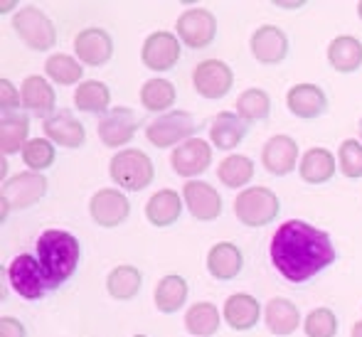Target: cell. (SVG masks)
<instances>
[{
	"label": "cell",
	"instance_id": "6da1fadb",
	"mask_svg": "<svg viewBox=\"0 0 362 337\" xmlns=\"http://www.w3.org/2000/svg\"><path fill=\"white\" fill-rule=\"evenodd\" d=\"M272 261L279 273L291 283H305L335 261V247L323 229L288 219L272 237Z\"/></svg>",
	"mask_w": 362,
	"mask_h": 337
},
{
	"label": "cell",
	"instance_id": "7a4b0ae2",
	"mask_svg": "<svg viewBox=\"0 0 362 337\" xmlns=\"http://www.w3.org/2000/svg\"><path fill=\"white\" fill-rule=\"evenodd\" d=\"M35 252H37V261L42 271L47 273L52 288L57 290L64 280H69L76 271L81 256L79 239L74 234L64 232V229H47L37 237L35 244Z\"/></svg>",
	"mask_w": 362,
	"mask_h": 337
},
{
	"label": "cell",
	"instance_id": "3957f363",
	"mask_svg": "<svg viewBox=\"0 0 362 337\" xmlns=\"http://www.w3.org/2000/svg\"><path fill=\"white\" fill-rule=\"evenodd\" d=\"M109 175L121 190H134L141 192L156 177V165L153 160L139 148H126L119 150L109 162Z\"/></svg>",
	"mask_w": 362,
	"mask_h": 337
},
{
	"label": "cell",
	"instance_id": "277c9868",
	"mask_svg": "<svg viewBox=\"0 0 362 337\" xmlns=\"http://www.w3.org/2000/svg\"><path fill=\"white\" fill-rule=\"evenodd\" d=\"M279 209H281V202H279L276 192L264 185L247 187L234 200V214H237V219L244 227H252V229L272 224V219H276Z\"/></svg>",
	"mask_w": 362,
	"mask_h": 337
},
{
	"label": "cell",
	"instance_id": "5b68a950",
	"mask_svg": "<svg viewBox=\"0 0 362 337\" xmlns=\"http://www.w3.org/2000/svg\"><path fill=\"white\" fill-rule=\"evenodd\" d=\"M13 30L18 37L35 52H49L57 42V28L54 23L35 5H25L15 13Z\"/></svg>",
	"mask_w": 362,
	"mask_h": 337
},
{
	"label": "cell",
	"instance_id": "8992f818",
	"mask_svg": "<svg viewBox=\"0 0 362 337\" xmlns=\"http://www.w3.org/2000/svg\"><path fill=\"white\" fill-rule=\"evenodd\" d=\"M8 278L15 293L25 300H42L49 290H54L47 273H45L40 261L33 254H20V256H15L8 266Z\"/></svg>",
	"mask_w": 362,
	"mask_h": 337
},
{
	"label": "cell",
	"instance_id": "52a82bcc",
	"mask_svg": "<svg viewBox=\"0 0 362 337\" xmlns=\"http://www.w3.org/2000/svg\"><path fill=\"white\" fill-rule=\"evenodd\" d=\"M47 192V177L42 172H18L3 182V219L10 214V209H28L35 202H40Z\"/></svg>",
	"mask_w": 362,
	"mask_h": 337
},
{
	"label": "cell",
	"instance_id": "ba28073f",
	"mask_svg": "<svg viewBox=\"0 0 362 337\" xmlns=\"http://www.w3.org/2000/svg\"><path fill=\"white\" fill-rule=\"evenodd\" d=\"M197 121L192 119L187 111H168V114L158 116L151 126L146 129L148 143H153L156 148H173L185 143L187 138H195Z\"/></svg>",
	"mask_w": 362,
	"mask_h": 337
},
{
	"label": "cell",
	"instance_id": "9c48e42d",
	"mask_svg": "<svg viewBox=\"0 0 362 337\" xmlns=\"http://www.w3.org/2000/svg\"><path fill=\"white\" fill-rule=\"evenodd\" d=\"M175 35L190 49H205L217 37V18L205 8H192L177 18Z\"/></svg>",
	"mask_w": 362,
	"mask_h": 337
},
{
	"label": "cell",
	"instance_id": "30bf717a",
	"mask_svg": "<svg viewBox=\"0 0 362 337\" xmlns=\"http://www.w3.org/2000/svg\"><path fill=\"white\" fill-rule=\"evenodd\" d=\"M234 71L222 59H202L192 71V86L202 99H224L232 91Z\"/></svg>",
	"mask_w": 362,
	"mask_h": 337
},
{
	"label": "cell",
	"instance_id": "8fae6325",
	"mask_svg": "<svg viewBox=\"0 0 362 337\" xmlns=\"http://www.w3.org/2000/svg\"><path fill=\"white\" fill-rule=\"evenodd\" d=\"M180 40L177 35L165 32V30H158V32L148 35L144 47H141V59L151 71H168L180 62Z\"/></svg>",
	"mask_w": 362,
	"mask_h": 337
},
{
	"label": "cell",
	"instance_id": "7c38bea8",
	"mask_svg": "<svg viewBox=\"0 0 362 337\" xmlns=\"http://www.w3.org/2000/svg\"><path fill=\"white\" fill-rule=\"evenodd\" d=\"M89 214L99 227L114 229L129 219L131 202L121 190L104 187V190H96L94 197L89 200Z\"/></svg>",
	"mask_w": 362,
	"mask_h": 337
},
{
	"label": "cell",
	"instance_id": "4fadbf2b",
	"mask_svg": "<svg viewBox=\"0 0 362 337\" xmlns=\"http://www.w3.org/2000/svg\"><path fill=\"white\" fill-rule=\"evenodd\" d=\"M170 165L180 177L192 180V177H197V175H202V172L210 170L212 146L207 141H202V138H187L185 143H180V146L173 150Z\"/></svg>",
	"mask_w": 362,
	"mask_h": 337
},
{
	"label": "cell",
	"instance_id": "5bb4252c",
	"mask_svg": "<svg viewBox=\"0 0 362 337\" xmlns=\"http://www.w3.org/2000/svg\"><path fill=\"white\" fill-rule=\"evenodd\" d=\"M139 119L129 106H114L99 121V138L106 148H124L134 141Z\"/></svg>",
	"mask_w": 362,
	"mask_h": 337
},
{
	"label": "cell",
	"instance_id": "9a60e30c",
	"mask_svg": "<svg viewBox=\"0 0 362 337\" xmlns=\"http://www.w3.org/2000/svg\"><path fill=\"white\" fill-rule=\"evenodd\" d=\"M182 202L197 222H215L222 214V195L205 180H187L182 187Z\"/></svg>",
	"mask_w": 362,
	"mask_h": 337
},
{
	"label": "cell",
	"instance_id": "2e32d148",
	"mask_svg": "<svg viewBox=\"0 0 362 337\" xmlns=\"http://www.w3.org/2000/svg\"><path fill=\"white\" fill-rule=\"evenodd\" d=\"M74 54L81 64L101 67L114 57V40L106 30L86 28L74 37Z\"/></svg>",
	"mask_w": 362,
	"mask_h": 337
},
{
	"label": "cell",
	"instance_id": "e0dca14e",
	"mask_svg": "<svg viewBox=\"0 0 362 337\" xmlns=\"http://www.w3.org/2000/svg\"><path fill=\"white\" fill-rule=\"evenodd\" d=\"M45 138L54 146L62 148H79L86 141V131L79 119H74L72 111H54L49 119L42 121Z\"/></svg>",
	"mask_w": 362,
	"mask_h": 337
},
{
	"label": "cell",
	"instance_id": "ac0fdd59",
	"mask_svg": "<svg viewBox=\"0 0 362 337\" xmlns=\"http://www.w3.org/2000/svg\"><path fill=\"white\" fill-rule=\"evenodd\" d=\"M252 54L262 64H279L288 54V37L276 25H262L252 35Z\"/></svg>",
	"mask_w": 362,
	"mask_h": 337
},
{
	"label": "cell",
	"instance_id": "d6986e66",
	"mask_svg": "<svg viewBox=\"0 0 362 337\" xmlns=\"http://www.w3.org/2000/svg\"><path fill=\"white\" fill-rule=\"evenodd\" d=\"M262 162L272 175H288L298 162V143L291 136H272L264 143Z\"/></svg>",
	"mask_w": 362,
	"mask_h": 337
},
{
	"label": "cell",
	"instance_id": "ffe728a7",
	"mask_svg": "<svg viewBox=\"0 0 362 337\" xmlns=\"http://www.w3.org/2000/svg\"><path fill=\"white\" fill-rule=\"evenodd\" d=\"M20 96H23V109L33 116H40V119H49L54 114V89L45 76L35 74L28 76L20 86Z\"/></svg>",
	"mask_w": 362,
	"mask_h": 337
},
{
	"label": "cell",
	"instance_id": "44dd1931",
	"mask_svg": "<svg viewBox=\"0 0 362 337\" xmlns=\"http://www.w3.org/2000/svg\"><path fill=\"white\" fill-rule=\"evenodd\" d=\"M286 106L298 119H318L328 109V96L315 84H296L286 94Z\"/></svg>",
	"mask_w": 362,
	"mask_h": 337
},
{
	"label": "cell",
	"instance_id": "7402d4cb",
	"mask_svg": "<svg viewBox=\"0 0 362 337\" xmlns=\"http://www.w3.org/2000/svg\"><path fill=\"white\" fill-rule=\"evenodd\" d=\"M222 318L227 320V325L237 333H244V330H252L254 325L262 318V305L254 295L249 293H234L224 300L222 308Z\"/></svg>",
	"mask_w": 362,
	"mask_h": 337
},
{
	"label": "cell",
	"instance_id": "603a6c76",
	"mask_svg": "<svg viewBox=\"0 0 362 337\" xmlns=\"http://www.w3.org/2000/svg\"><path fill=\"white\" fill-rule=\"evenodd\" d=\"M244 266V256L239 252L237 244L232 242H219L207 252V271L212 278L217 280H232L239 276Z\"/></svg>",
	"mask_w": 362,
	"mask_h": 337
},
{
	"label": "cell",
	"instance_id": "cb8c5ba5",
	"mask_svg": "<svg viewBox=\"0 0 362 337\" xmlns=\"http://www.w3.org/2000/svg\"><path fill=\"white\" fill-rule=\"evenodd\" d=\"M182 214V195L175 190H158L146 202V219L158 229H165L175 224Z\"/></svg>",
	"mask_w": 362,
	"mask_h": 337
},
{
	"label": "cell",
	"instance_id": "d4e9b609",
	"mask_svg": "<svg viewBox=\"0 0 362 337\" xmlns=\"http://www.w3.org/2000/svg\"><path fill=\"white\" fill-rule=\"evenodd\" d=\"M244 136H247V121H242L232 111H219L212 119L210 138L217 150H234L244 141Z\"/></svg>",
	"mask_w": 362,
	"mask_h": 337
},
{
	"label": "cell",
	"instance_id": "484cf974",
	"mask_svg": "<svg viewBox=\"0 0 362 337\" xmlns=\"http://www.w3.org/2000/svg\"><path fill=\"white\" fill-rule=\"evenodd\" d=\"M264 320H267V328L274 335L286 337L293 335L296 328L300 325V310L288 298H272L264 308Z\"/></svg>",
	"mask_w": 362,
	"mask_h": 337
},
{
	"label": "cell",
	"instance_id": "4316f807",
	"mask_svg": "<svg viewBox=\"0 0 362 337\" xmlns=\"http://www.w3.org/2000/svg\"><path fill=\"white\" fill-rule=\"evenodd\" d=\"M298 172L308 185H323L335 175V158L325 148H310L298 162Z\"/></svg>",
	"mask_w": 362,
	"mask_h": 337
},
{
	"label": "cell",
	"instance_id": "83f0119b",
	"mask_svg": "<svg viewBox=\"0 0 362 337\" xmlns=\"http://www.w3.org/2000/svg\"><path fill=\"white\" fill-rule=\"evenodd\" d=\"M328 62L330 67L340 74H353L362 64V42L353 35H340L330 42L328 47Z\"/></svg>",
	"mask_w": 362,
	"mask_h": 337
},
{
	"label": "cell",
	"instance_id": "f1b7e54d",
	"mask_svg": "<svg viewBox=\"0 0 362 337\" xmlns=\"http://www.w3.org/2000/svg\"><path fill=\"white\" fill-rule=\"evenodd\" d=\"M28 131H30L28 114H23V111L3 114V121H0V150H3L5 158L18 150L23 153L25 143H28Z\"/></svg>",
	"mask_w": 362,
	"mask_h": 337
},
{
	"label": "cell",
	"instance_id": "f546056e",
	"mask_svg": "<svg viewBox=\"0 0 362 337\" xmlns=\"http://www.w3.org/2000/svg\"><path fill=\"white\" fill-rule=\"evenodd\" d=\"M187 300V280L177 273L163 276L156 285V308L165 315H173L185 305Z\"/></svg>",
	"mask_w": 362,
	"mask_h": 337
},
{
	"label": "cell",
	"instance_id": "4dcf8cb0",
	"mask_svg": "<svg viewBox=\"0 0 362 337\" xmlns=\"http://www.w3.org/2000/svg\"><path fill=\"white\" fill-rule=\"evenodd\" d=\"M222 325V315H219L215 303H192L185 313V330L195 337H212Z\"/></svg>",
	"mask_w": 362,
	"mask_h": 337
},
{
	"label": "cell",
	"instance_id": "1f68e13d",
	"mask_svg": "<svg viewBox=\"0 0 362 337\" xmlns=\"http://www.w3.org/2000/svg\"><path fill=\"white\" fill-rule=\"evenodd\" d=\"M217 177L224 187H232V190H239V187H247L254 177V162L252 158L239 155V153H232V155H224L222 162L217 165Z\"/></svg>",
	"mask_w": 362,
	"mask_h": 337
},
{
	"label": "cell",
	"instance_id": "d6a6232c",
	"mask_svg": "<svg viewBox=\"0 0 362 337\" xmlns=\"http://www.w3.org/2000/svg\"><path fill=\"white\" fill-rule=\"evenodd\" d=\"M111 104V91L104 81H81L74 91V106L84 114H106Z\"/></svg>",
	"mask_w": 362,
	"mask_h": 337
},
{
	"label": "cell",
	"instance_id": "836d02e7",
	"mask_svg": "<svg viewBox=\"0 0 362 337\" xmlns=\"http://www.w3.org/2000/svg\"><path fill=\"white\" fill-rule=\"evenodd\" d=\"M141 283H144V276L136 266L124 264V266H116L106 276V290H109L111 298L116 300H131L139 295Z\"/></svg>",
	"mask_w": 362,
	"mask_h": 337
},
{
	"label": "cell",
	"instance_id": "e575fe53",
	"mask_svg": "<svg viewBox=\"0 0 362 337\" xmlns=\"http://www.w3.org/2000/svg\"><path fill=\"white\" fill-rule=\"evenodd\" d=\"M175 99H177L175 86H173V81L163 79V76L148 79L141 86V104H144L146 111H168L173 109Z\"/></svg>",
	"mask_w": 362,
	"mask_h": 337
},
{
	"label": "cell",
	"instance_id": "d590c367",
	"mask_svg": "<svg viewBox=\"0 0 362 337\" xmlns=\"http://www.w3.org/2000/svg\"><path fill=\"white\" fill-rule=\"evenodd\" d=\"M237 116L247 124L254 121H264L272 114V99L264 89H247L237 96Z\"/></svg>",
	"mask_w": 362,
	"mask_h": 337
},
{
	"label": "cell",
	"instance_id": "8d00e7d4",
	"mask_svg": "<svg viewBox=\"0 0 362 337\" xmlns=\"http://www.w3.org/2000/svg\"><path fill=\"white\" fill-rule=\"evenodd\" d=\"M45 71H47V76L54 84H62V86H72L84 76L81 62L74 59L72 54H49L47 62H45Z\"/></svg>",
	"mask_w": 362,
	"mask_h": 337
},
{
	"label": "cell",
	"instance_id": "74e56055",
	"mask_svg": "<svg viewBox=\"0 0 362 337\" xmlns=\"http://www.w3.org/2000/svg\"><path fill=\"white\" fill-rule=\"evenodd\" d=\"M20 155H23V162L30 170L40 172L52 165L54 158H57V150H54V143L47 141V138H30Z\"/></svg>",
	"mask_w": 362,
	"mask_h": 337
},
{
	"label": "cell",
	"instance_id": "f35d334b",
	"mask_svg": "<svg viewBox=\"0 0 362 337\" xmlns=\"http://www.w3.org/2000/svg\"><path fill=\"white\" fill-rule=\"evenodd\" d=\"M305 337H335L338 335V315L330 308H315L303 320Z\"/></svg>",
	"mask_w": 362,
	"mask_h": 337
},
{
	"label": "cell",
	"instance_id": "ab89813d",
	"mask_svg": "<svg viewBox=\"0 0 362 337\" xmlns=\"http://www.w3.org/2000/svg\"><path fill=\"white\" fill-rule=\"evenodd\" d=\"M338 167L348 180H360L362 177V143L355 138L340 143L338 148Z\"/></svg>",
	"mask_w": 362,
	"mask_h": 337
},
{
	"label": "cell",
	"instance_id": "60d3db41",
	"mask_svg": "<svg viewBox=\"0 0 362 337\" xmlns=\"http://www.w3.org/2000/svg\"><path fill=\"white\" fill-rule=\"evenodd\" d=\"M23 106V96L20 89H15V84L10 79H0V111L3 114H15Z\"/></svg>",
	"mask_w": 362,
	"mask_h": 337
},
{
	"label": "cell",
	"instance_id": "b9f144b4",
	"mask_svg": "<svg viewBox=\"0 0 362 337\" xmlns=\"http://www.w3.org/2000/svg\"><path fill=\"white\" fill-rule=\"evenodd\" d=\"M0 337H28V333H25V325L18 318L3 315L0 318Z\"/></svg>",
	"mask_w": 362,
	"mask_h": 337
},
{
	"label": "cell",
	"instance_id": "7bdbcfd3",
	"mask_svg": "<svg viewBox=\"0 0 362 337\" xmlns=\"http://www.w3.org/2000/svg\"><path fill=\"white\" fill-rule=\"evenodd\" d=\"M0 175H3V182L8 180V160H5V155H3V160H0Z\"/></svg>",
	"mask_w": 362,
	"mask_h": 337
},
{
	"label": "cell",
	"instance_id": "ee69618b",
	"mask_svg": "<svg viewBox=\"0 0 362 337\" xmlns=\"http://www.w3.org/2000/svg\"><path fill=\"white\" fill-rule=\"evenodd\" d=\"M353 337H362V320H358V323L353 325Z\"/></svg>",
	"mask_w": 362,
	"mask_h": 337
},
{
	"label": "cell",
	"instance_id": "f6af8a7d",
	"mask_svg": "<svg viewBox=\"0 0 362 337\" xmlns=\"http://www.w3.org/2000/svg\"><path fill=\"white\" fill-rule=\"evenodd\" d=\"M358 15H360V20H362V0L358 3Z\"/></svg>",
	"mask_w": 362,
	"mask_h": 337
},
{
	"label": "cell",
	"instance_id": "bcb514c9",
	"mask_svg": "<svg viewBox=\"0 0 362 337\" xmlns=\"http://www.w3.org/2000/svg\"><path fill=\"white\" fill-rule=\"evenodd\" d=\"M358 131H360V141H362V119H360V126H358Z\"/></svg>",
	"mask_w": 362,
	"mask_h": 337
},
{
	"label": "cell",
	"instance_id": "7dc6e473",
	"mask_svg": "<svg viewBox=\"0 0 362 337\" xmlns=\"http://www.w3.org/2000/svg\"><path fill=\"white\" fill-rule=\"evenodd\" d=\"M134 337H148V335H134Z\"/></svg>",
	"mask_w": 362,
	"mask_h": 337
}]
</instances>
